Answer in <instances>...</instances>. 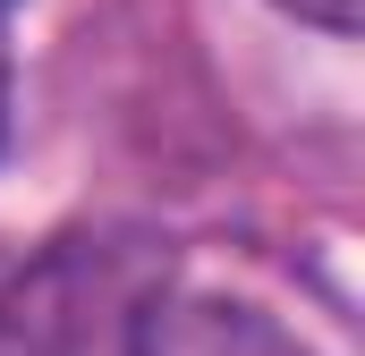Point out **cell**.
<instances>
[{"label": "cell", "instance_id": "1", "mask_svg": "<svg viewBox=\"0 0 365 356\" xmlns=\"http://www.w3.org/2000/svg\"><path fill=\"white\" fill-rule=\"evenodd\" d=\"M128 356H314V348L289 323H272L264 305H247V297L170 288V297H145L136 305Z\"/></svg>", "mask_w": 365, "mask_h": 356}, {"label": "cell", "instance_id": "2", "mask_svg": "<svg viewBox=\"0 0 365 356\" xmlns=\"http://www.w3.org/2000/svg\"><path fill=\"white\" fill-rule=\"evenodd\" d=\"M0 356H77V297H68V263H43L9 305H0Z\"/></svg>", "mask_w": 365, "mask_h": 356}, {"label": "cell", "instance_id": "3", "mask_svg": "<svg viewBox=\"0 0 365 356\" xmlns=\"http://www.w3.org/2000/svg\"><path fill=\"white\" fill-rule=\"evenodd\" d=\"M289 17H306V26H323V34H357L365 0H280Z\"/></svg>", "mask_w": 365, "mask_h": 356}, {"label": "cell", "instance_id": "4", "mask_svg": "<svg viewBox=\"0 0 365 356\" xmlns=\"http://www.w3.org/2000/svg\"><path fill=\"white\" fill-rule=\"evenodd\" d=\"M0 119H9V60H0Z\"/></svg>", "mask_w": 365, "mask_h": 356}, {"label": "cell", "instance_id": "5", "mask_svg": "<svg viewBox=\"0 0 365 356\" xmlns=\"http://www.w3.org/2000/svg\"><path fill=\"white\" fill-rule=\"evenodd\" d=\"M0 9H9V0H0Z\"/></svg>", "mask_w": 365, "mask_h": 356}]
</instances>
